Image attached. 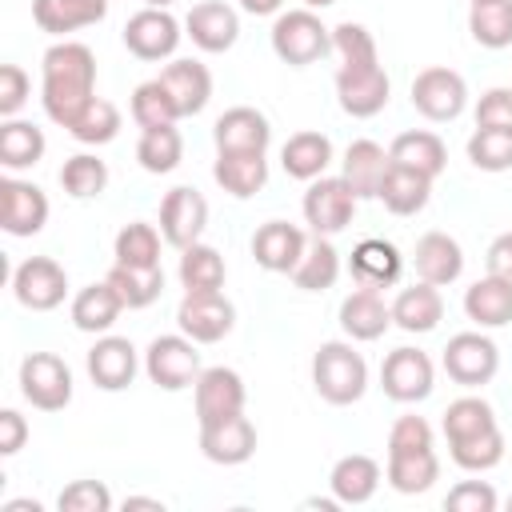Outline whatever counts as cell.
Segmentation results:
<instances>
[{
    "instance_id": "obj_1",
    "label": "cell",
    "mask_w": 512,
    "mask_h": 512,
    "mask_svg": "<svg viewBox=\"0 0 512 512\" xmlns=\"http://www.w3.org/2000/svg\"><path fill=\"white\" fill-rule=\"evenodd\" d=\"M96 56L88 44L60 40L44 52V112L72 128V120L84 112V104L96 96Z\"/></svg>"
},
{
    "instance_id": "obj_2",
    "label": "cell",
    "mask_w": 512,
    "mask_h": 512,
    "mask_svg": "<svg viewBox=\"0 0 512 512\" xmlns=\"http://www.w3.org/2000/svg\"><path fill=\"white\" fill-rule=\"evenodd\" d=\"M312 384L328 404H356L368 388V364L352 344L328 340L312 356Z\"/></svg>"
},
{
    "instance_id": "obj_3",
    "label": "cell",
    "mask_w": 512,
    "mask_h": 512,
    "mask_svg": "<svg viewBox=\"0 0 512 512\" xmlns=\"http://www.w3.org/2000/svg\"><path fill=\"white\" fill-rule=\"evenodd\" d=\"M332 48V32L320 24V16L312 8H296V12H280L276 24H272V52L292 64V68H304V64H316L324 60Z\"/></svg>"
},
{
    "instance_id": "obj_4",
    "label": "cell",
    "mask_w": 512,
    "mask_h": 512,
    "mask_svg": "<svg viewBox=\"0 0 512 512\" xmlns=\"http://www.w3.org/2000/svg\"><path fill=\"white\" fill-rule=\"evenodd\" d=\"M20 392L40 412H60L72 400V372L56 352H28L20 364Z\"/></svg>"
},
{
    "instance_id": "obj_5",
    "label": "cell",
    "mask_w": 512,
    "mask_h": 512,
    "mask_svg": "<svg viewBox=\"0 0 512 512\" xmlns=\"http://www.w3.org/2000/svg\"><path fill=\"white\" fill-rule=\"evenodd\" d=\"M176 324H180V332L188 340L216 344V340H224L232 332L236 308H232V300L220 288H212V292H184V300L176 308Z\"/></svg>"
},
{
    "instance_id": "obj_6",
    "label": "cell",
    "mask_w": 512,
    "mask_h": 512,
    "mask_svg": "<svg viewBox=\"0 0 512 512\" xmlns=\"http://www.w3.org/2000/svg\"><path fill=\"white\" fill-rule=\"evenodd\" d=\"M464 100H468L464 76L444 64H432L412 80V108L428 120H456L464 112Z\"/></svg>"
},
{
    "instance_id": "obj_7",
    "label": "cell",
    "mask_w": 512,
    "mask_h": 512,
    "mask_svg": "<svg viewBox=\"0 0 512 512\" xmlns=\"http://www.w3.org/2000/svg\"><path fill=\"white\" fill-rule=\"evenodd\" d=\"M144 368H148V380L168 392L196 384V376L204 372L196 340H184V336H156L144 352Z\"/></svg>"
},
{
    "instance_id": "obj_8",
    "label": "cell",
    "mask_w": 512,
    "mask_h": 512,
    "mask_svg": "<svg viewBox=\"0 0 512 512\" xmlns=\"http://www.w3.org/2000/svg\"><path fill=\"white\" fill-rule=\"evenodd\" d=\"M356 212V192L348 188L344 176H316L304 192V220L312 224V232L332 236L340 228L352 224Z\"/></svg>"
},
{
    "instance_id": "obj_9",
    "label": "cell",
    "mask_w": 512,
    "mask_h": 512,
    "mask_svg": "<svg viewBox=\"0 0 512 512\" xmlns=\"http://www.w3.org/2000/svg\"><path fill=\"white\" fill-rule=\"evenodd\" d=\"M180 44V24L168 8H140L128 16L124 24V48L136 56V60H164L172 56Z\"/></svg>"
},
{
    "instance_id": "obj_10",
    "label": "cell",
    "mask_w": 512,
    "mask_h": 512,
    "mask_svg": "<svg viewBox=\"0 0 512 512\" xmlns=\"http://www.w3.org/2000/svg\"><path fill=\"white\" fill-rule=\"evenodd\" d=\"M336 96H340V108L348 116H376L384 104H388V76L380 68V60H368V64H340L336 72Z\"/></svg>"
},
{
    "instance_id": "obj_11",
    "label": "cell",
    "mask_w": 512,
    "mask_h": 512,
    "mask_svg": "<svg viewBox=\"0 0 512 512\" xmlns=\"http://www.w3.org/2000/svg\"><path fill=\"white\" fill-rule=\"evenodd\" d=\"M12 292L24 308L48 312L68 296V272L52 256H28L12 276Z\"/></svg>"
},
{
    "instance_id": "obj_12",
    "label": "cell",
    "mask_w": 512,
    "mask_h": 512,
    "mask_svg": "<svg viewBox=\"0 0 512 512\" xmlns=\"http://www.w3.org/2000/svg\"><path fill=\"white\" fill-rule=\"evenodd\" d=\"M496 364H500V352L488 336L480 332H456L444 348V372L464 384V388H476V384H488L496 376Z\"/></svg>"
},
{
    "instance_id": "obj_13",
    "label": "cell",
    "mask_w": 512,
    "mask_h": 512,
    "mask_svg": "<svg viewBox=\"0 0 512 512\" xmlns=\"http://www.w3.org/2000/svg\"><path fill=\"white\" fill-rule=\"evenodd\" d=\"M204 224H208V200L196 188L180 184V188H172L160 200V232H164V240L172 248L184 252L188 244H196L200 232H204Z\"/></svg>"
},
{
    "instance_id": "obj_14",
    "label": "cell",
    "mask_w": 512,
    "mask_h": 512,
    "mask_svg": "<svg viewBox=\"0 0 512 512\" xmlns=\"http://www.w3.org/2000/svg\"><path fill=\"white\" fill-rule=\"evenodd\" d=\"M380 384L392 400L400 404H416L432 392V360L420 348H396L384 356L380 364Z\"/></svg>"
},
{
    "instance_id": "obj_15",
    "label": "cell",
    "mask_w": 512,
    "mask_h": 512,
    "mask_svg": "<svg viewBox=\"0 0 512 512\" xmlns=\"http://www.w3.org/2000/svg\"><path fill=\"white\" fill-rule=\"evenodd\" d=\"M48 220V196L28 180H0V228L8 236H36Z\"/></svg>"
},
{
    "instance_id": "obj_16",
    "label": "cell",
    "mask_w": 512,
    "mask_h": 512,
    "mask_svg": "<svg viewBox=\"0 0 512 512\" xmlns=\"http://www.w3.org/2000/svg\"><path fill=\"white\" fill-rule=\"evenodd\" d=\"M200 452L212 464H244L256 452V428L244 412L200 424Z\"/></svg>"
},
{
    "instance_id": "obj_17",
    "label": "cell",
    "mask_w": 512,
    "mask_h": 512,
    "mask_svg": "<svg viewBox=\"0 0 512 512\" xmlns=\"http://www.w3.org/2000/svg\"><path fill=\"white\" fill-rule=\"evenodd\" d=\"M304 248H308L304 232L296 224H288V220H268V224H260L252 232V256L268 272H288L292 276L300 256H304Z\"/></svg>"
},
{
    "instance_id": "obj_18",
    "label": "cell",
    "mask_w": 512,
    "mask_h": 512,
    "mask_svg": "<svg viewBox=\"0 0 512 512\" xmlns=\"http://www.w3.org/2000/svg\"><path fill=\"white\" fill-rule=\"evenodd\" d=\"M212 140H216V152H264L272 140V128L264 112L236 104L220 112V120L212 124Z\"/></svg>"
},
{
    "instance_id": "obj_19",
    "label": "cell",
    "mask_w": 512,
    "mask_h": 512,
    "mask_svg": "<svg viewBox=\"0 0 512 512\" xmlns=\"http://www.w3.org/2000/svg\"><path fill=\"white\" fill-rule=\"evenodd\" d=\"M88 376L104 392H120L136 376V348L128 336H100L88 352Z\"/></svg>"
},
{
    "instance_id": "obj_20",
    "label": "cell",
    "mask_w": 512,
    "mask_h": 512,
    "mask_svg": "<svg viewBox=\"0 0 512 512\" xmlns=\"http://www.w3.org/2000/svg\"><path fill=\"white\" fill-rule=\"evenodd\" d=\"M184 28H188L192 44L204 48V52H228L236 44V36H240V20H236V12L224 0H200V4H192Z\"/></svg>"
},
{
    "instance_id": "obj_21",
    "label": "cell",
    "mask_w": 512,
    "mask_h": 512,
    "mask_svg": "<svg viewBox=\"0 0 512 512\" xmlns=\"http://www.w3.org/2000/svg\"><path fill=\"white\" fill-rule=\"evenodd\" d=\"M244 412V380L232 368H204L196 376V420H220Z\"/></svg>"
},
{
    "instance_id": "obj_22",
    "label": "cell",
    "mask_w": 512,
    "mask_h": 512,
    "mask_svg": "<svg viewBox=\"0 0 512 512\" xmlns=\"http://www.w3.org/2000/svg\"><path fill=\"white\" fill-rule=\"evenodd\" d=\"M412 260H416V276L428 280V284H436V288L452 284L460 276V268H464L460 244L448 232H440V228H432V232H424L416 240V256Z\"/></svg>"
},
{
    "instance_id": "obj_23",
    "label": "cell",
    "mask_w": 512,
    "mask_h": 512,
    "mask_svg": "<svg viewBox=\"0 0 512 512\" xmlns=\"http://www.w3.org/2000/svg\"><path fill=\"white\" fill-rule=\"evenodd\" d=\"M392 324V308L384 304L380 288H356L352 296H344L340 304V328L352 336V340H376L384 336V328Z\"/></svg>"
},
{
    "instance_id": "obj_24",
    "label": "cell",
    "mask_w": 512,
    "mask_h": 512,
    "mask_svg": "<svg viewBox=\"0 0 512 512\" xmlns=\"http://www.w3.org/2000/svg\"><path fill=\"white\" fill-rule=\"evenodd\" d=\"M376 196L384 200L388 212H396V216H416V212L428 204V196H432V176H424V172H416V168H408V164H388V172H384Z\"/></svg>"
},
{
    "instance_id": "obj_25",
    "label": "cell",
    "mask_w": 512,
    "mask_h": 512,
    "mask_svg": "<svg viewBox=\"0 0 512 512\" xmlns=\"http://www.w3.org/2000/svg\"><path fill=\"white\" fill-rule=\"evenodd\" d=\"M212 176L224 192L248 200L264 188L268 180V160L264 152H216V164H212Z\"/></svg>"
},
{
    "instance_id": "obj_26",
    "label": "cell",
    "mask_w": 512,
    "mask_h": 512,
    "mask_svg": "<svg viewBox=\"0 0 512 512\" xmlns=\"http://www.w3.org/2000/svg\"><path fill=\"white\" fill-rule=\"evenodd\" d=\"M160 80H164V88L172 92L180 116H196V112L208 104V96H212V72H208L200 60H172V64L160 72Z\"/></svg>"
},
{
    "instance_id": "obj_27",
    "label": "cell",
    "mask_w": 512,
    "mask_h": 512,
    "mask_svg": "<svg viewBox=\"0 0 512 512\" xmlns=\"http://www.w3.org/2000/svg\"><path fill=\"white\" fill-rule=\"evenodd\" d=\"M280 160H284V172L292 180H316L324 176L328 160H332V140L324 132H312V128H300L284 140L280 148Z\"/></svg>"
},
{
    "instance_id": "obj_28",
    "label": "cell",
    "mask_w": 512,
    "mask_h": 512,
    "mask_svg": "<svg viewBox=\"0 0 512 512\" xmlns=\"http://www.w3.org/2000/svg\"><path fill=\"white\" fill-rule=\"evenodd\" d=\"M388 152L376 144V140H352L348 144V152H344V180H348V188L356 192V200H368V196H376L380 192V180H384V172H388Z\"/></svg>"
},
{
    "instance_id": "obj_29",
    "label": "cell",
    "mask_w": 512,
    "mask_h": 512,
    "mask_svg": "<svg viewBox=\"0 0 512 512\" xmlns=\"http://www.w3.org/2000/svg\"><path fill=\"white\" fill-rule=\"evenodd\" d=\"M352 276L356 284L364 288H388L396 284L400 276V252L392 240H380V236H368L352 248Z\"/></svg>"
},
{
    "instance_id": "obj_30",
    "label": "cell",
    "mask_w": 512,
    "mask_h": 512,
    "mask_svg": "<svg viewBox=\"0 0 512 512\" xmlns=\"http://www.w3.org/2000/svg\"><path fill=\"white\" fill-rule=\"evenodd\" d=\"M444 316V300H440V288L420 280L412 288H400V296L392 300V320L404 328V332H432Z\"/></svg>"
},
{
    "instance_id": "obj_31",
    "label": "cell",
    "mask_w": 512,
    "mask_h": 512,
    "mask_svg": "<svg viewBox=\"0 0 512 512\" xmlns=\"http://www.w3.org/2000/svg\"><path fill=\"white\" fill-rule=\"evenodd\" d=\"M388 160H392V164H408V168H416V172H424V176L436 180V176L444 172V164H448V148H444V140H440L436 132L412 128V132H400V136L392 140Z\"/></svg>"
},
{
    "instance_id": "obj_32",
    "label": "cell",
    "mask_w": 512,
    "mask_h": 512,
    "mask_svg": "<svg viewBox=\"0 0 512 512\" xmlns=\"http://www.w3.org/2000/svg\"><path fill=\"white\" fill-rule=\"evenodd\" d=\"M464 312L468 320L484 324V328H500L512 320V280L500 276H484L464 292Z\"/></svg>"
},
{
    "instance_id": "obj_33",
    "label": "cell",
    "mask_w": 512,
    "mask_h": 512,
    "mask_svg": "<svg viewBox=\"0 0 512 512\" xmlns=\"http://www.w3.org/2000/svg\"><path fill=\"white\" fill-rule=\"evenodd\" d=\"M120 308H124L120 292L108 280H100V284H88V288L76 292V300H72V324L80 332H108L116 324Z\"/></svg>"
},
{
    "instance_id": "obj_34",
    "label": "cell",
    "mask_w": 512,
    "mask_h": 512,
    "mask_svg": "<svg viewBox=\"0 0 512 512\" xmlns=\"http://www.w3.org/2000/svg\"><path fill=\"white\" fill-rule=\"evenodd\" d=\"M328 480H332V492L340 504H364L380 484V464L364 452H352V456H340L332 464Z\"/></svg>"
},
{
    "instance_id": "obj_35",
    "label": "cell",
    "mask_w": 512,
    "mask_h": 512,
    "mask_svg": "<svg viewBox=\"0 0 512 512\" xmlns=\"http://www.w3.org/2000/svg\"><path fill=\"white\" fill-rule=\"evenodd\" d=\"M108 0H32V20L44 32H76L104 20Z\"/></svg>"
},
{
    "instance_id": "obj_36",
    "label": "cell",
    "mask_w": 512,
    "mask_h": 512,
    "mask_svg": "<svg viewBox=\"0 0 512 512\" xmlns=\"http://www.w3.org/2000/svg\"><path fill=\"white\" fill-rule=\"evenodd\" d=\"M336 276H340V252L332 248L328 236L316 232V236L308 240L304 256H300L292 280H296V288H304V292H324V288L336 284Z\"/></svg>"
},
{
    "instance_id": "obj_37",
    "label": "cell",
    "mask_w": 512,
    "mask_h": 512,
    "mask_svg": "<svg viewBox=\"0 0 512 512\" xmlns=\"http://www.w3.org/2000/svg\"><path fill=\"white\" fill-rule=\"evenodd\" d=\"M184 156V136L176 124H156V128H144L140 140H136V160L144 172H172Z\"/></svg>"
},
{
    "instance_id": "obj_38",
    "label": "cell",
    "mask_w": 512,
    "mask_h": 512,
    "mask_svg": "<svg viewBox=\"0 0 512 512\" xmlns=\"http://www.w3.org/2000/svg\"><path fill=\"white\" fill-rule=\"evenodd\" d=\"M104 280H108V284L120 292L124 308H144V304H152V300L160 296V288H164V272H160V264H152V268H136V264H112Z\"/></svg>"
},
{
    "instance_id": "obj_39",
    "label": "cell",
    "mask_w": 512,
    "mask_h": 512,
    "mask_svg": "<svg viewBox=\"0 0 512 512\" xmlns=\"http://www.w3.org/2000/svg\"><path fill=\"white\" fill-rule=\"evenodd\" d=\"M440 476V460L432 448L416 452H388V480L396 492H424Z\"/></svg>"
},
{
    "instance_id": "obj_40",
    "label": "cell",
    "mask_w": 512,
    "mask_h": 512,
    "mask_svg": "<svg viewBox=\"0 0 512 512\" xmlns=\"http://www.w3.org/2000/svg\"><path fill=\"white\" fill-rule=\"evenodd\" d=\"M180 284L184 292H212L224 288V260L212 244H188L180 256Z\"/></svg>"
},
{
    "instance_id": "obj_41",
    "label": "cell",
    "mask_w": 512,
    "mask_h": 512,
    "mask_svg": "<svg viewBox=\"0 0 512 512\" xmlns=\"http://www.w3.org/2000/svg\"><path fill=\"white\" fill-rule=\"evenodd\" d=\"M44 156V132L28 120H8L0 124V164L8 168H28Z\"/></svg>"
},
{
    "instance_id": "obj_42",
    "label": "cell",
    "mask_w": 512,
    "mask_h": 512,
    "mask_svg": "<svg viewBox=\"0 0 512 512\" xmlns=\"http://www.w3.org/2000/svg\"><path fill=\"white\" fill-rule=\"evenodd\" d=\"M488 428H496V412L480 396H460V400H452L444 408V436H448V444L452 440H468V436L488 432Z\"/></svg>"
},
{
    "instance_id": "obj_43",
    "label": "cell",
    "mask_w": 512,
    "mask_h": 512,
    "mask_svg": "<svg viewBox=\"0 0 512 512\" xmlns=\"http://www.w3.org/2000/svg\"><path fill=\"white\" fill-rule=\"evenodd\" d=\"M468 32L484 48H508L512 44V0L496 4H472L468 12Z\"/></svg>"
},
{
    "instance_id": "obj_44",
    "label": "cell",
    "mask_w": 512,
    "mask_h": 512,
    "mask_svg": "<svg viewBox=\"0 0 512 512\" xmlns=\"http://www.w3.org/2000/svg\"><path fill=\"white\" fill-rule=\"evenodd\" d=\"M132 120L140 128H156V124H176L180 120V108L172 100V92L164 88V80H144L136 92H132Z\"/></svg>"
},
{
    "instance_id": "obj_45",
    "label": "cell",
    "mask_w": 512,
    "mask_h": 512,
    "mask_svg": "<svg viewBox=\"0 0 512 512\" xmlns=\"http://www.w3.org/2000/svg\"><path fill=\"white\" fill-rule=\"evenodd\" d=\"M116 264H136V268H152L160 264V236L152 224L144 220H132L116 232V248H112Z\"/></svg>"
},
{
    "instance_id": "obj_46",
    "label": "cell",
    "mask_w": 512,
    "mask_h": 512,
    "mask_svg": "<svg viewBox=\"0 0 512 512\" xmlns=\"http://www.w3.org/2000/svg\"><path fill=\"white\" fill-rule=\"evenodd\" d=\"M104 184H108V164H104V160H96V156H88V152L68 156V160H64V168H60V188H64L68 196H76V200L100 196V192H104Z\"/></svg>"
},
{
    "instance_id": "obj_47",
    "label": "cell",
    "mask_w": 512,
    "mask_h": 512,
    "mask_svg": "<svg viewBox=\"0 0 512 512\" xmlns=\"http://www.w3.org/2000/svg\"><path fill=\"white\" fill-rule=\"evenodd\" d=\"M80 144H108L116 132H120V112H116V104L112 100H104V96H92L88 104H84V112L72 120V128H68Z\"/></svg>"
},
{
    "instance_id": "obj_48",
    "label": "cell",
    "mask_w": 512,
    "mask_h": 512,
    "mask_svg": "<svg viewBox=\"0 0 512 512\" xmlns=\"http://www.w3.org/2000/svg\"><path fill=\"white\" fill-rule=\"evenodd\" d=\"M468 160L480 172H504V168H512V132L508 128H476L468 136Z\"/></svg>"
},
{
    "instance_id": "obj_49",
    "label": "cell",
    "mask_w": 512,
    "mask_h": 512,
    "mask_svg": "<svg viewBox=\"0 0 512 512\" xmlns=\"http://www.w3.org/2000/svg\"><path fill=\"white\" fill-rule=\"evenodd\" d=\"M452 460L468 472H484V468H496L500 456H504V436L500 428H488V432H476L468 440H452Z\"/></svg>"
},
{
    "instance_id": "obj_50",
    "label": "cell",
    "mask_w": 512,
    "mask_h": 512,
    "mask_svg": "<svg viewBox=\"0 0 512 512\" xmlns=\"http://www.w3.org/2000/svg\"><path fill=\"white\" fill-rule=\"evenodd\" d=\"M332 48L340 52L344 64H368V60H376V40H372V32H368L364 24H352V20H344V24L332 28Z\"/></svg>"
},
{
    "instance_id": "obj_51",
    "label": "cell",
    "mask_w": 512,
    "mask_h": 512,
    "mask_svg": "<svg viewBox=\"0 0 512 512\" xmlns=\"http://www.w3.org/2000/svg\"><path fill=\"white\" fill-rule=\"evenodd\" d=\"M60 512H108L112 508V492L100 480H72L60 492Z\"/></svg>"
},
{
    "instance_id": "obj_52",
    "label": "cell",
    "mask_w": 512,
    "mask_h": 512,
    "mask_svg": "<svg viewBox=\"0 0 512 512\" xmlns=\"http://www.w3.org/2000/svg\"><path fill=\"white\" fill-rule=\"evenodd\" d=\"M444 508L448 512H492L496 508V492L484 480H464L444 496Z\"/></svg>"
},
{
    "instance_id": "obj_53",
    "label": "cell",
    "mask_w": 512,
    "mask_h": 512,
    "mask_svg": "<svg viewBox=\"0 0 512 512\" xmlns=\"http://www.w3.org/2000/svg\"><path fill=\"white\" fill-rule=\"evenodd\" d=\"M416 448H432V428L424 416H400L388 432V452H416Z\"/></svg>"
},
{
    "instance_id": "obj_54",
    "label": "cell",
    "mask_w": 512,
    "mask_h": 512,
    "mask_svg": "<svg viewBox=\"0 0 512 512\" xmlns=\"http://www.w3.org/2000/svg\"><path fill=\"white\" fill-rule=\"evenodd\" d=\"M476 128H508L512 132V88H488L480 96Z\"/></svg>"
},
{
    "instance_id": "obj_55",
    "label": "cell",
    "mask_w": 512,
    "mask_h": 512,
    "mask_svg": "<svg viewBox=\"0 0 512 512\" xmlns=\"http://www.w3.org/2000/svg\"><path fill=\"white\" fill-rule=\"evenodd\" d=\"M28 100V72L20 64H0V116H12Z\"/></svg>"
},
{
    "instance_id": "obj_56",
    "label": "cell",
    "mask_w": 512,
    "mask_h": 512,
    "mask_svg": "<svg viewBox=\"0 0 512 512\" xmlns=\"http://www.w3.org/2000/svg\"><path fill=\"white\" fill-rule=\"evenodd\" d=\"M24 440H28V424H24V416H20L16 408H4V412H0V452L12 456V452L24 448Z\"/></svg>"
},
{
    "instance_id": "obj_57",
    "label": "cell",
    "mask_w": 512,
    "mask_h": 512,
    "mask_svg": "<svg viewBox=\"0 0 512 512\" xmlns=\"http://www.w3.org/2000/svg\"><path fill=\"white\" fill-rule=\"evenodd\" d=\"M488 276H500V280H512V232H500L492 244H488Z\"/></svg>"
},
{
    "instance_id": "obj_58",
    "label": "cell",
    "mask_w": 512,
    "mask_h": 512,
    "mask_svg": "<svg viewBox=\"0 0 512 512\" xmlns=\"http://www.w3.org/2000/svg\"><path fill=\"white\" fill-rule=\"evenodd\" d=\"M244 4V12H252V16H268V12H276L284 0H240Z\"/></svg>"
},
{
    "instance_id": "obj_59",
    "label": "cell",
    "mask_w": 512,
    "mask_h": 512,
    "mask_svg": "<svg viewBox=\"0 0 512 512\" xmlns=\"http://www.w3.org/2000/svg\"><path fill=\"white\" fill-rule=\"evenodd\" d=\"M136 508H148V512H164L160 500H148V496H128L124 500V512H136Z\"/></svg>"
},
{
    "instance_id": "obj_60",
    "label": "cell",
    "mask_w": 512,
    "mask_h": 512,
    "mask_svg": "<svg viewBox=\"0 0 512 512\" xmlns=\"http://www.w3.org/2000/svg\"><path fill=\"white\" fill-rule=\"evenodd\" d=\"M4 512H40V504L36 500H12V504H4Z\"/></svg>"
},
{
    "instance_id": "obj_61",
    "label": "cell",
    "mask_w": 512,
    "mask_h": 512,
    "mask_svg": "<svg viewBox=\"0 0 512 512\" xmlns=\"http://www.w3.org/2000/svg\"><path fill=\"white\" fill-rule=\"evenodd\" d=\"M148 8H168V4H176V0H144Z\"/></svg>"
},
{
    "instance_id": "obj_62",
    "label": "cell",
    "mask_w": 512,
    "mask_h": 512,
    "mask_svg": "<svg viewBox=\"0 0 512 512\" xmlns=\"http://www.w3.org/2000/svg\"><path fill=\"white\" fill-rule=\"evenodd\" d=\"M308 8H328V4H336V0H304Z\"/></svg>"
},
{
    "instance_id": "obj_63",
    "label": "cell",
    "mask_w": 512,
    "mask_h": 512,
    "mask_svg": "<svg viewBox=\"0 0 512 512\" xmlns=\"http://www.w3.org/2000/svg\"><path fill=\"white\" fill-rule=\"evenodd\" d=\"M472 4H496V0H472Z\"/></svg>"
},
{
    "instance_id": "obj_64",
    "label": "cell",
    "mask_w": 512,
    "mask_h": 512,
    "mask_svg": "<svg viewBox=\"0 0 512 512\" xmlns=\"http://www.w3.org/2000/svg\"><path fill=\"white\" fill-rule=\"evenodd\" d=\"M508 508H512V496H508Z\"/></svg>"
}]
</instances>
